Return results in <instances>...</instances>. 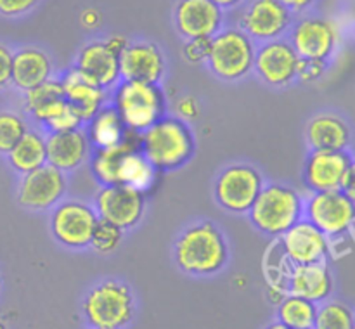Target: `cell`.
<instances>
[{"label":"cell","mask_w":355,"mask_h":329,"mask_svg":"<svg viewBox=\"0 0 355 329\" xmlns=\"http://www.w3.org/2000/svg\"><path fill=\"white\" fill-rule=\"evenodd\" d=\"M229 256L225 234L211 220L193 222L173 242V262L187 276H215L227 267Z\"/></svg>","instance_id":"6da1fadb"},{"label":"cell","mask_w":355,"mask_h":329,"mask_svg":"<svg viewBox=\"0 0 355 329\" xmlns=\"http://www.w3.org/2000/svg\"><path fill=\"white\" fill-rule=\"evenodd\" d=\"M80 308L90 329H127L135 317L137 301L127 283L104 279L87 291Z\"/></svg>","instance_id":"7a4b0ae2"},{"label":"cell","mask_w":355,"mask_h":329,"mask_svg":"<svg viewBox=\"0 0 355 329\" xmlns=\"http://www.w3.org/2000/svg\"><path fill=\"white\" fill-rule=\"evenodd\" d=\"M141 151L158 172H173L193 158L194 134L179 116H163L141 134Z\"/></svg>","instance_id":"3957f363"},{"label":"cell","mask_w":355,"mask_h":329,"mask_svg":"<svg viewBox=\"0 0 355 329\" xmlns=\"http://www.w3.org/2000/svg\"><path fill=\"white\" fill-rule=\"evenodd\" d=\"M305 197L284 184H266L246 215L257 231L279 239L304 218Z\"/></svg>","instance_id":"277c9868"},{"label":"cell","mask_w":355,"mask_h":329,"mask_svg":"<svg viewBox=\"0 0 355 329\" xmlns=\"http://www.w3.org/2000/svg\"><path fill=\"white\" fill-rule=\"evenodd\" d=\"M111 104L120 114L127 130L142 132L166 116V100L158 83L120 80L113 89Z\"/></svg>","instance_id":"5b68a950"},{"label":"cell","mask_w":355,"mask_h":329,"mask_svg":"<svg viewBox=\"0 0 355 329\" xmlns=\"http://www.w3.org/2000/svg\"><path fill=\"white\" fill-rule=\"evenodd\" d=\"M257 44L239 26H224L210 40L205 64L217 78L238 82L253 71Z\"/></svg>","instance_id":"8992f818"},{"label":"cell","mask_w":355,"mask_h":329,"mask_svg":"<svg viewBox=\"0 0 355 329\" xmlns=\"http://www.w3.org/2000/svg\"><path fill=\"white\" fill-rule=\"evenodd\" d=\"M266 186L263 175L250 163H232L215 179L214 196L218 206L231 213H248L262 187Z\"/></svg>","instance_id":"52a82bcc"},{"label":"cell","mask_w":355,"mask_h":329,"mask_svg":"<svg viewBox=\"0 0 355 329\" xmlns=\"http://www.w3.org/2000/svg\"><path fill=\"white\" fill-rule=\"evenodd\" d=\"M99 222L96 208L76 199H62L52 208L51 234L68 249L90 248L94 229Z\"/></svg>","instance_id":"ba28073f"},{"label":"cell","mask_w":355,"mask_h":329,"mask_svg":"<svg viewBox=\"0 0 355 329\" xmlns=\"http://www.w3.org/2000/svg\"><path fill=\"white\" fill-rule=\"evenodd\" d=\"M286 38L300 59L326 61L333 57L338 47V28L328 17L315 14H300L295 17Z\"/></svg>","instance_id":"9c48e42d"},{"label":"cell","mask_w":355,"mask_h":329,"mask_svg":"<svg viewBox=\"0 0 355 329\" xmlns=\"http://www.w3.org/2000/svg\"><path fill=\"white\" fill-rule=\"evenodd\" d=\"M68 190V173L45 163L40 168L21 175L16 199L28 211H47L61 203Z\"/></svg>","instance_id":"30bf717a"},{"label":"cell","mask_w":355,"mask_h":329,"mask_svg":"<svg viewBox=\"0 0 355 329\" xmlns=\"http://www.w3.org/2000/svg\"><path fill=\"white\" fill-rule=\"evenodd\" d=\"M297 14L281 0H248L241 10L238 26L255 44L286 37Z\"/></svg>","instance_id":"8fae6325"},{"label":"cell","mask_w":355,"mask_h":329,"mask_svg":"<svg viewBox=\"0 0 355 329\" xmlns=\"http://www.w3.org/2000/svg\"><path fill=\"white\" fill-rule=\"evenodd\" d=\"M304 218L329 239L338 238L349 232L355 218V203L342 189L311 193L304 203Z\"/></svg>","instance_id":"7c38bea8"},{"label":"cell","mask_w":355,"mask_h":329,"mask_svg":"<svg viewBox=\"0 0 355 329\" xmlns=\"http://www.w3.org/2000/svg\"><path fill=\"white\" fill-rule=\"evenodd\" d=\"M92 206L96 208L99 218L127 231L135 227L144 217L146 194L125 184L101 186Z\"/></svg>","instance_id":"4fadbf2b"},{"label":"cell","mask_w":355,"mask_h":329,"mask_svg":"<svg viewBox=\"0 0 355 329\" xmlns=\"http://www.w3.org/2000/svg\"><path fill=\"white\" fill-rule=\"evenodd\" d=\"M298 62L300 55L290 40L283 37L257 45L253 69L266 85L283 89L297 80Z\"/></svg>","instance_id":"5bb4252c"},{"label":"cell","mask_w":355,"mask_h":329,"mask_svg":"<svg viewBox=\"0 0 355 329\" xmlns=\"http://www.w3.org/2000/svg\"><path fill=\"white\" fill-rule=\"evenodd\" d=\"M224 10L211 0H177L173 28L184 40L211 38L224 28Z\"/></svg>","instance_id":"9a60e30c"},{"label":"cell","mask_w":355,"mask_h":329,"mask_svg":"<svg viewBox=\"0 0 355 329\" xmlns=\"http://www.w3.org/2000/svg\"><path fill=\"white\" fill-rule=\"evenodd\" d=\"M166 59L162 48L151 40H128L120 54L121 80L158 83L165 78Z\"/></svg>","instance_id":"2e32d148"},{"label":"cell","mask_w":355,"mask_h":329,"mask_svg":"<svg viewBox=\"0 0 355 329\" xmlns=\"http://www.w3.org/2000/svg\"><path fill=\"white\" fill-rule=\"evenodd\" d=\"M354 156L347 151L311 149L304 165V184L311 193L336 190L342 187L343 177Z\"/></svg>","instance_id":"e0dca14e"},{"label":"cell","mask_w":355,"mask_h":329,"mask_svg":"<svg viewBox=\"0 0 355 329\" xmlns=\"http://www.w3.org/2000/svg\"><path fill=\"white\" fill-rule=\"evenodd\" d=\"M281 251L293 265L326 262L329 256V238L314 224L302 218L279 238Z\"/></svg>","instance_id":"ac0fdd59"},{"label":"cell","mask_w":355,"mask_h":329,"mask_svg":"<svg viewBox=\"0 0 355 329\" xmlns=\"http://www.w3.org/2000/svg\"><path fill=\"white\" fill-rule=\"evenodd\" d=\"M75 66L96 85L113 90L120 83V54L113 51L106 38H94L82 45Z\"/></svg>","instance_id":"d6986e66"},{"label":"cell","mask_w":355,"mask_h":329,"mask_svg":"<svg viewBox=\"0 0 355 329\" xmlns=\"http://www.w3.org/2000/svg\"><path fill=\"white\" fill-rule=\"evenodd\" d=\"M47 163L64 173H71L89 161L92 144L87 137L85 128L45 134Z\"/></svg>","instance_id":"ffe728a7"},{"label":"cell","mask_w":355,"mask_h":329,"mask_svg":"<svg viewBox=\"0 0 355 329\" xmlns=\"http://www.w3.org/2000/svg\"><path fill=\"white\" fill-rule=\"evenodd\" d=\"M333 286H335V281H333L328 262L291 265L286 279L288 293L297 294L318 305L331 296Z\"/></svg>","instance_id":"44dd1931"},{"label":"cell","mask_w":355,"mask_h":329,"mask_svg":"<svg viewBox=\"0 0 355 329\" xmlns=\"http://www.w3.org/2000/svg\"><path fill=\"white\" fill-rule=\"evenodd\" d=\"M59 82H61L62 90H64L66 100L78 111L85 123L101 107L107 104L110 90L96 85L75 64L62 73Z\"/></svg>","instance_id":"7402d4cb"},{"label":"cell","mask_w":355,"mask_h":329,"mask_svg":"<svg viewBox=\"0 0 355 329\" xmlns=\"http://www.w3.org/2000/svg\"><path fill=\"white\" fill-rule=\"evenodd\" d=\"M51 78H54V61L44 48L28 45L14 51L10 78L14 89L26 92Z\"/></svg>","instance_id":"603a6c76"},{"label":"cell","mask_w":355,"mask_h":329,"mask_svg":"<svg viewBox=\"0 0 355 329\" xmlns=\"http://www.w3.org/2000/svg\"><path fill=\"white\" fill-rule=\"evenodd\" d=\"M305 141L311 149L347 151L352 144V130L340 114L319 113L307 121Z\"/></svg>","instance_id":"cb8c5ba5"},{"label":"cell","mask_w":355,"mask_h":329,"mask_svg":"<svg viewBox=\"0 0 355 329\" xmlns=\"http://www.w3.org/2000/svg\"><path fill=\"white\" fill-rule=\"evenodd\" d=\"M141 149V134L127 130V135L118 144L110 148L92 149V154L89 158L90 172L94 179L101 186H113L120 184V165L125 156L132 151Z\"/></svg>","instance_id":"d4e9b609"},{"label":"cell","mask_w":355,"mask_h":329,"mask_svg":"<svg viewBox=\"0 0 355 329\" xmlns=\"http://www.w3.org/2000/svg\"><path fill=\"white\" fill-rule=\"evenodd\" d=\"M23 106L28 116L40 127L58 116L68 106L59 78H51L23 92Z\"/></svg>","instance_id":"484cf974"},{"label":"cell","mask_w":355,"mask_h":329,"mask_svg":"<svg viewBox=\"0 0 355 329\" xmlns=\"http://www.w3.org/2000/svg\"><path fill=\"white\" fill-rule=\"evenodd\" d=\"M87 137H89L92 149L110 148V145L118 144L127 135V127L121 121L120 114L114 109L111 103L101 107L92 118L85 123Z\"/></svg>","instance_id":"4316f807"},{"label":"cell","mask_w":355,"mask_h":329,"mask_svg":"<svg viewBox=\"0 0 355 329\" xmlns=\"http://www.w3.org/2000/svg\"><path fill=\"white\" fill-rule=\"evenodd\" d=\"M10 168L19 175L30 173L47 163V149H45V134L37 128H30L16 145L6 156Z\"/></svg>","instance_id":"83f0119b"},{"label":"cell","mask_w":355,"mask_h":329,"mask_svg":"<svg viewBox=\"0 0 355 329\" xmlns=\"http://www.w3.org/2000/svg\"><path fill=\"white\" fill-rule=\"evenodd\" d=\"M277 322L290 329H314L318 303L286 293L277 303Z\"/></svg>","instance_id":"f1b7e54d"},{"label":"cell","mask_w":355,"mask_h":329,"mask_svg":"<svg viewBox=\"0 0 355 329\" xmlns=\"http://www.w3.org/2000/svg\"><path fill=\"white\" fill-rule=\"evenodd\" d=\"M156 177H158V170L142 154L141 149L128 152L120 165V184L134 187L144 194L153 189Z\"/></svg>","instance_id":"f546056e"},{"label":"cell","mask_w":355,"mask_h":329,"mask_svg":"<svg viewBox=\"0 0 355 329\" xmlns=\"http://www.w3.org/2000/svg\"><path fill=\"white\" fill-rule=\"evenodd\" d=\"M314 329H354V310L338 300H326L318 305Z\"/></svg>","instance_id":"4dcf8cb0"},{"label":"cell","mask_w":355,"mask_h":329,"mask_svg":"<svg viewBox=\"0 0 355 329\" xmlns=\"http://www.w3.org/2000/svg\"><path fill=\"white\" fill-rule=\"evenodd\" d=\"M28 130L30 123L24 114L14 109H0V154H9Z\"/></svg>","instance_id":"1f68e13d"},{"label":"cell","mask_w":355,"mask_h":329,"mask_svg":"<svg viewBox=\"0 0 355 329\" xmlns=\"http://www.w3.org/2000/svg\"><path fill=\"white\" fill-rule=\"evenodd\" d=\"M123 241V229L111 222L99 218L96 229H94L92 239H90V248L101 255L113 253Z\"/></svg>","instance_id":"d6a6232c"},{"label":"cell","mask_w":355,"mask_h":329,"mask_svg":"<svg viewBox=\"0 0 355 329\" xmlns=\"http://www.w3.org/2000/svg\"><path fill=\"white\" fill-rule=\"evenodd\" d=\"M85 127V121L82 120L78 111L68 103V106L58 114V116L52 118L51 121L44 125L45 132H66V130H76V128Z\"/></svg>","instance_id":"836d02e7"},{"label":"cell","mask_w":355,"mask_h":329,"mask_svg":"<svg viewBox=\"0 0 355 329\" xmlns=\"http://www.w3.org/2000/svg\"><path fill=\"white\" fill-rule=\"evenodd\" d=\"M40 6V0H0V17L19 19Z\"/></svg>","instance_id":"e575fe53"},{"label":"cell","mask_w":355,"mask_h":329,"mask_svg":"<svg viewBox=\"0 0 355 329\" xmlns=\"http://www.w3.org/2000/svg\"><path fill=\"white\" fill-rule=\"evenodd\" d=\"M210 40L211 38H194L186 40L182 48V54L187 62L191 64H205L210 54Z\"/></svg>","instance_id":"d590c367"},{"label":"cell","mask_w":355,"mask_h":329,"mask_svg":"<svg viewBox=\"0 0 355 329\" xmlns=\"http://www.w3.org/2000/svg\"><path fill=\"white\" fill-rule=\"evenodd\" d=\"M328 62L315 61V59H300L298 62L297 80L302 83H314L326 73Z\"/></svg>","instance_id":"8d00e7d4"},{"label":"cell","mask_w":355,"mask_h":329,"mask_svg":"<svg viewBox=\"0 0 355 329\" xmlns=\"http://www.w3.org/2000/svg\"><path fill=\"white\" fill-rule=\"evenodd\" d=\"M12 47L0 40V90L7 89L10 85V78H12Z\"/></svg>","instance_id":"74e56055"},{"label":"cell","mask_w":355,"mask_h":329,"mask_svg":"<svg viewBox=\"0 0 355 329\" xmlns=\"http://www.w3.org/2000/svg\"><path fill=\"white\" fill-rule=\"evenodd\" d=\"M200 104H198V100L194 99L193 96H184L182 99H179V103H177V114H179L180 120L184 121L198 118L200 116Z\"/></svg>","instance_id":"f35d334b"},{"label":"cell","mask_w":355,"mask_h":329,"mask_svg":"<svg viewBox=\"0 0 355 329\" xmlns=\"http://www.w3.org/2000/svg\"><path fill=\"white\" fill-rule=\"evenodd\" d=\"M101 21H103V16H101L99 10L94 9V7H87V9H83L82 12H80V24H82L85 30H96L101 24Z\"/></svg>","instance_id":"ab89813d"},{"label":"cell","mask_w":355,"mask_h":329,"mask_svg":"<svg viewBox=\"0 0 355 329\" xmlns=\"http://www.w3.org/2000/svg\"><path fill=\"white\" fill-rule=\"evenodd\" d=\"M340 189L343 190V194H345L350 201H354L355 203V158L352 159V163H350L345 177H343V182Z\"/></svg>","instance_id":"60d3db41"},{"label":"cell","mask_w":355,"mask_h":329,"mask_svg":"<svg viewBox=\"0 0 355 329\" xmlns=\"http://www.w3.org/2000/svg\"><path fill=\"white\" fill-rule=\"evenodd\" d=\"M288 9L293 10L295 14H307L318 0H281Z\"/></svg>","instance_id":"b9f144b4"},{"label":"cell","mask_w":355,"mask_h":329,"mask_svg":"<svg viewBox=\"0 0 355 329\" xmlns=\"http://www.w3.org/2000/svg\"><path fill=\"white\" fill-rule=\"evenodd\" d=\"M211 2L215 3V6L220 7L222 10H231V9H236V7H239L241 3H245V0H211Z\"/></svg>","instance_id":"7bdbcfd3"},{"label":"cell","mask_w":355,"mask_h":329,"mask_svg":"<svg viewBox=\"0 0 355 329\" xmlns=\"http://www.w3.org/2000/svg\"><path fill=\"white\" fill-rule=\"evenodd\" d=\"M266 329H290V328H286V326H283V324H281V322H272V324H269V326H267V328Z\"/></svg>","instance_id":"ee69618b"},{"label":"cell","mask_w":355,"mask_h":329,"mask_svg":"<svg viewBox=\"0 0 355 329\" xmlns=\"http://www.w3.org/2000/svg\"><path fill=\"white\" fill-rule=\"evenodd\" d=\"M347 234H350V239H352V241L355 242V218L352 220V224H350V229H349V232H347Z\"/></svg>","instance_id":"f6af8a7d"},{"label":"cell","mask_w":355,"mask_h":329,"mask_svg":"<svg viewBox=\"0 0 355 329\" xmlns=\"http://www.w3.org/2000/svg\"><path fill=\"white\" fill-rule=\"evenodd\" d=\"M0 329H6V328H3V324H2V322H0Z\"/></svg>","instance_id":"bcb514c9"},{"label":"cell","mask_w":355,"mask_h":329,"mask_svg":"<svg viewBox=\"0 0 355 329\" xmlns=\"http://www.w3.org/2000/svg\"><path fill=\"white\" fill-rule=\"evenodd\" d=\"M354 329H355V312H354Z\"/></svg>","instance_id":"7dc6e473"},{"label":"cell","mask_w":355,"mask_h":329,"mask_svg":"<svg viewBox=\"0 0 355 329\" xmlns=\"http://www.w3.org/2000/svg\"><path fill=\"white\" fill-rule=\"evenodd\" d=\"M89 329H90V328H89Z\"/></svg>","instance_id":"c3c4849f"}]
</instances>
